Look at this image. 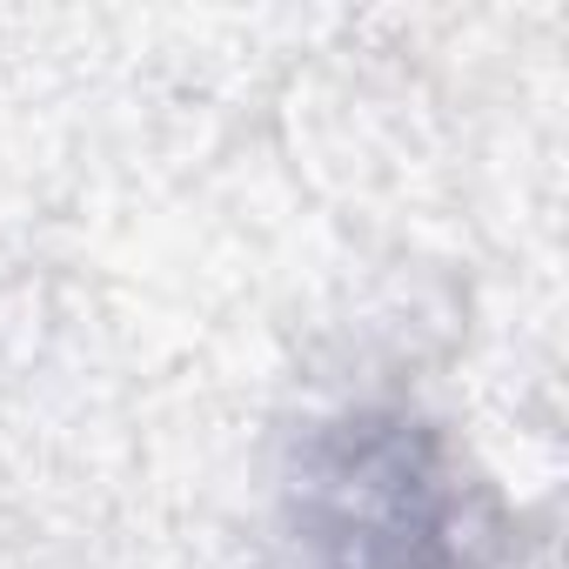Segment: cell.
I'll return each mask as SVG.
<instances>
[{
	"mask_svg": "<svg viewBox=\"0 0 569 569\" xmlns=\"http://www.w3.org/2000/svg\"><path fill=\"white\" fill-rule=\"evenodd\" d=\"M496 522L449 436L396 402L296 429L274 482V569H489Z\"/></svg>",
	"mask_w": 569,
	"mask_h": 569,
	"instance_id": "obj_1",
	"label": "cell"
}]
</instances>
